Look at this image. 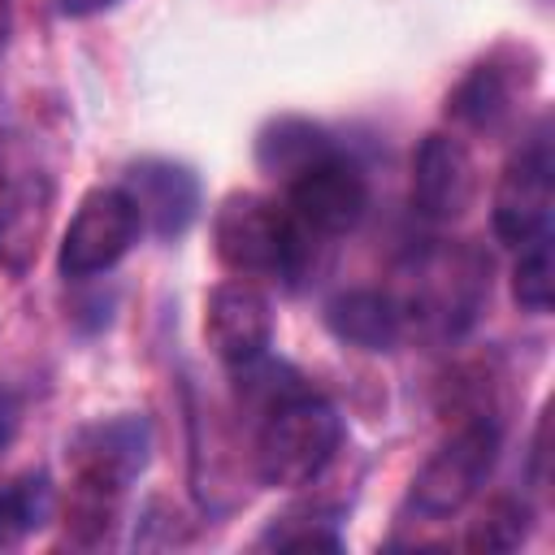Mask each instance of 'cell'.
<instances>
[{
  "instance_id": "obj_1",
  "label": "cell",
  "mask_w": 555,
  "mask_h": 555,
  "mask_svg": "<svg viewBox=\"0 0 555 555\" xmlns=\"http://www.w3.org/2000/svg\"><path fill=\"white\" fill-rule=\"evenodd\" d=\"M343 438L347 425L338 408L321 390L295 382L256 412V477L273 490L312 486L338 460Z\"/></svg>"
},
{
  "instance_id": "obj_2",
  "label": "cell",
  "mask_w": 555,
  "mask_h": 555,
  "mask_svg": "<svg viewBox=\"0 0 555 555\" xmlns=\"http://www.w3.org/2000/svg\"><path fill=\"white\" fill-rule=\"evenodd\" d=\"M321 243L291 217L282 199L260 191H234L212 212V251L234 278H278L299 286Z\"/></svg>"
},
{
  "instance_id": "obj_3",
  "label": "cell",
  "mask_w": 555,
  "mask_h": 555,
  "mask_svg": "<svg viewBox=\"0 0 555 555\" xmlns=\"http://www.w3.org/2000/svg\"><path fill=\"white\" fill-rule=\"evenodd\" d=\"M152 460V425L139 412L100 416L65 438V468L74 481V512L87 520H108L113 503L143 477Z\"/></svg>"
},
{
  "instance_id": "obj_4",
  "label": "cell",
  "mask_w": 555,
  "mask_h": 555,
  "mask_svg": "<svg viewBox=\"0 0 555 555\" xmlns=\"http://www.w3.org/2000/svg\"><path fill=\"white\" fill-rule=\"evenodd\" d=\"M499 451H503L499 416H486V412L468 416L416 468V477L408 486V507L416 516H425V520L460 516L481 494V486L490 481V473L499 464Z\"/></svg>"
},
{
  "instance_id": "obj_5",
  "label": "cell",
  "mask_w": 555,
  "mask_h": 555,
  "mask_svg": "<svg viewBox=\"0 0 555 555\" xmlns=\"http://www.w3.org/2000/svg\"><path fill=\"white\" fill-rule=\"evenodd\" d=\"M490 295V260L473 247H429L412 264V295L403 299L408 334L429 338H460Z\"/></svg>"
},
{
  "instance_id": "obj_6",
  "label": "cell",
  "mask_w": 555,
  "mask_h": 555,
  "mask_svg": "<svg viewBox=\"0 0 555 555\" xmlns=\"http://www.w3.org/2000/svg\"><path fill=\"white\" fill-rule=\"evenodd\" d=\"M139 238H143V221H139L134 199L126 195V186H91L78 199V208L56 243V269H61V278H74V282L100 278V273L117 269L134 251Z\"/></svg>"
},
{
  "instance_id": "obj_7",
  "label": "cell",
  "mask_w": 555,
  "mask_h": 555,
  "mask_svg": "<svg viewBox=\"0 0 555 555\" xmlns=\"http://www.w3.org/2000/svg\"><path fill=\"white\" fill-rule=\"evenodd\" d=\"M282 204L291 208V217L317 243L343 238L369 212V178H364V169H360L356 156H347L338 147H325L321 156H312L308 165H299L286 178Z\"/></svg>"
},
{
  "instance_id": "obj_8",
  "label": "cell",
  "mask_w": 555,
  "mask_h": 555,
  "mask_svg": "<svg viewBox=\"0 0 555 555\" xmlns=\"http://www.w3.org/2000/svg\"><path fill=\"white\" fill-rule=\"evenodd\" d=\"M551 208H555V143H551V126L542 121L507 156L494 182L490 221L503 243L520 247L538 234H551Z\"/></svg>"
},
{
  "instance_id": "obj_9",
  "label": "cell",
  "mask_w": 555,
  "mask_h": 555,
  "mask_svg": "<svg viewBox=\"0 0 555 555\" xmlns=\"http://www.w3.org/2000/svg\"><path fill=\"white\" fill-rule=\"evenodd\" d=\"M204 343L212 347V356L225 369L260 360L273 343V304H269V295L247 278L217 282L204 299Z\"/></svg>"
},
{
  "instance_id": "obj_10",
  "label": "cell",
  "mask_w": 555,
  "mask_h": 555,
  "mask_svg": "<svg viewBox=\"0 0 555 555\" xmlns=\"http://www.w3.org/2000/svg\"><path fill=\"white\" fill-rule=\"evenodd\" d=\"M56 186L30 160L0 156V264L26 273L43 247Z\"/></svg>"
},
{
  "instance_id": "obj_11",
  "label": "cell",
  "mask_w": 555,
  "mask_h": 555,
  "mask_svg": "<svg viewBox=\"0 0 555 555\" xmlns=\"http://www.w3.org/2000/svg\"><path fill=\"white\" fill-rule=\"evenodd\" d=\"M481 191L477 160L455 134H425L412 156V208L429 221H460Z\"/></svg>"
},
{
  "instance_id": "obj_12",
  "label": "cell",
  "mask_w": 555,
  "mask_h": 555,
  "mask_svg": "<svg viewBox=\"0 0 555 555\" xmlns=\"http://www.w3.org/2000/svg\"><path fill=\"white\" fill-rule=\"evenodd\" d=\"M121 186L139 208L143 234H152L160 243L182 238L204 208L195 169L182 160H169V156H143V160L126 165Z\"/></svg>"
},
{
  "instance_id": "obj_13",
  "label": "cell",
  "mask_w": 555,
  "mask_h": 555,
  "mask_svg": "<svg viewBox=\"0 0 555 555\" xmlns=\"http://www.w3.org/2000/svg\"><path fill=\"white\" fill-rule=\"evenodd\" d=\"M533 69H520V61H512L507 52H494L486 61H477L460 87L447 95V117H455L468 130H503L516 113V100L529 91Z\"/></svg>"
},
{
  "instance_id": "obj_14",
  "label": "cell",
  "mask_w": 555,
  "mask_h": 555,
  "mask_svg": "<svg viewBox=\"0 0 555 555\" xmlns=\"http://www.w3.org/2000/svg\"><path fill=\"white\" fill-rule=\"evenodd\" d=\"M325 325L338 343L360 347V351H395L408 338V312L403 299L377 286H351L338 291L325 304Z\"/></svg>"
},
{
  "instance_id": "obj_15",
  "label": "cell",
  "mask_w": 555,
  "mask_h": 555,
  "mask_svg": "<svg viewBox=\"0 0 555 555\" xmlns=\"http://www.w3.org/2000/svg\"><path fill=\"white\" fill-rule=\"evenodd\" d=\"M325 147H334V139L317 126V121H304V117H278L260 130L256 139V160L264 173L273 178H291L299 165H308L312 156H321Z\"/></svg>"
},
{
  "instance_id": "obj_16",
  "label": "cell",
  "mask_w": 555,
  "mask_h": 555,
  "mask_svg": "<svg viewBox=\"0 0 555 555\" xmlns=\"http://www.w3.org/2000/svg\"><path fill=\"white\" fill-rule=\"evenodd\" d=\"M56 494L43 473H22L0 486V546H17L52 520Z\"/></svg>"
},
{
  "instance_id": "obj_17",
  "label": "cell",
  "mask_w": 555,
  "mask_h": 555,
  "mask_svg": "<svg viewBox=\"0 0 555 555\" xmlns=\"http://www.w3.org/2000/svg\"><path fill=\"white\" fill-rule=\"evenodd\" d=\"M260 546L278 551H343L338 520L321 507H295L286 516H273V525L260 533Z\"/></svg>"
},
{
  "instance_id": "obj_18",
  "label": "cell",
  "mask_w": 555,
  "mask_h": 555,
  "mask_svg": "<svg viewBox=\"0 0 555 555\" xmlns=\"http://www.w3.org/2000/svg\"><path fill=\"white\" fill-rule=\"evenodd\" d=\"M512 299L520 312H551L555 299V269H551V234H538L529 243H520L516 269H512Z\"/></svg>"
},
{
  "instance_id": "obj_19",
  "label": "cell",
  "mask_w": 555,
  "mask_h": 555,
  "mask_svg": "<svg viewBox=\"0 0 555 555\" xmlns=\"http://www.w3.org/2000/svg\"><path fill=\"white\" fill-rule=\"evenodd\" d=\"M529 503L525 499H494L486 507V516L473 525L468 546L473 551H516L529 533Z\"/></svg>"
},
{
  "instance_id": "obj_20",
  "label": "cell",
  "mask_w": 555,
  "mask_h": 555,
  "mask_svg": "<svg viewBox=\"0 0 555 555\" xmlns=\"http://www.w3.org/2000/svg\"><path fill=\"white\" fill-rule=\"evenodd\" d=\"M17 421H22V408H17V399L0 386V451H9V442H13V434H17Z\"/></svg>"
},
{
  "instance_id": "obj_21",
  "label": "cell",
  "mask_w": 555,
  "mask_h": 555,
  "mask_svg": "<svg viewBox=\"0 0 555 555\" xmlns=\"http://www.w3.org/2000/svg\"><path fill=\"white\" fill-rule=\"evenodd\" d=\"M100 4H113V0H82L78 9H100Z\"/></svg>"
},
{
  "instance_id": "obj_22",
  "label": "cell",
  "mask_w": 555,
  "mask_h": 555,
  "mask_svg": "<svg viewBox=\"0 0 555 555\" xmlns=\"http://www.w3.org/2000/svg\"><path fill=\"white\" fill-rule=\"evenodd\" d=\"M0 39H4V4H0Z\"/></svg>"
}]
</instances>
